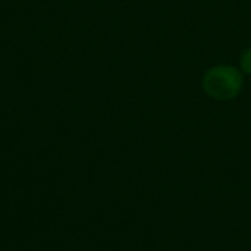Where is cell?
Instances as JSON below:
<instances>
[{"mask_svg": "<svg viewBox=\"0 0 251 251\" xmlns=\"http://www.w3.org/2000/svg\"><path fill=\"white\" fill-rule=\"evenodd\" d=\"M201 85L204 93L215 100H232L243 88V74L235 66L218 65L204 74Z\"/></svg>", "mask_w": 251, "mask_h": 251, "instance_id": "6da1fadb", "label": "cell"}, {"mask_svg": "<svg viewBox=\"0 0 251 251\" xmlns=\"http://www.w3.org/2000/svg\"><path fill=\"white\" fill-rule=\"evenodd\" d=\"M241 69L244 74L251 75V47H247L241 56Z\"/></svg>", "mask_w": 251, "mask_h": 251, "instance_id": "7a4b0ae2", "label": "cell"}]
</instances>
